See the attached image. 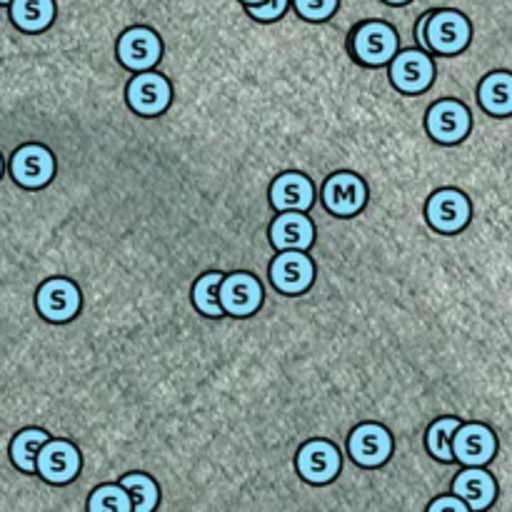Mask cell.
Returning a JSON list of instances; mask_svg holds the SVG:
<instances>
[{
	"instance_id": "cell-1",
	"label": "cell",
	"mask_w": 512,
	"mask_h": 512,
	"mask_svg": "<svg viewBox=\"0 0 512 512\" xmlns=\"http://www.w3.org/2000/svg\"><path fill=\"white\" fill-rule=\"evenodd\" d=\"M470 35H473L470 20L460 10H433L425 25L428 48L440 55H455L465 50Z\"/></svg>"
},
{
	"instance_id": "cell-2",
	"label": "cell",
	"mask_w": 512,
	"mask_h": 512,
	"mask_svg": "<svg viewBox=\"0 0 512 512\" xmlns=\"http://www.w3.org/2000/svg\"><path fill=\"white\" fill-rule=\"evenodd\" d=\"M400 48L398 33L393 25L383 20H370L363 23L353 33V53L363 65H385L395 58Z\"/></svg>"
},
{
	"instance_id": "cell-3",
	"label": "cell",
	"mask_w": 512,
	"mask_h": 512,
	"mask_svg": "<svg viewBox=\"0 0 512 512\" xmlns=\"http://www.w3.org/2000/svg\"><path fill=\"white\" fill-rule=\"evenodd\" d=\"M10 175L23 188H43L55 175V158L45 145H20L10 158Z\"/></svg>"
},
{
	"instance_id": "cell-4",
	"label": "cell",
	"mask_w": 512,
	"mask_h": 512,
	"mask_svg": "<svg viewBox=\"0 0 512 512\" xmlns=\"http://www.w3.org/2000/svg\"><path fill=\"white\" fill-rule=\"evenodd\" d=\"M35 305L38 313L50 323H65V320L75 318L80 310V290L73 280L53 278L45 280L35 293Z\"/></svg>"
},
{
	"instance_id": "cell-5",
	"label": "cell",
	"mask_w": 512,
	"mask_h": 512,
	"mask_svg": "<svg viewBox=\"0 0 512 512\" xmlns=\"http://www.w3.org/2000/svg\"><path fill=\"white\" fill-rule=\"evenodd\" d=\"M425 125H428L430 138L443 145H455L470 133L473 120H470V110L460 100H440L428 110Z\"/></svg>"
},
{
	"instance_id": "cell-6",
	"label": "cell",
	"mask_w": 512,
	"mask_h": 512,
	"mask_svg": "<svg viewBox=\"0 0 512 512\" xmlns=\"http://www.w3.org/2000/svg\"><path fill=\"white\" fill-rule=\"evenodd\" d=\"M425 215L438 233H458L470 223V200L460 190L443 188L430 195Z\"/></svg>"
},
{
	"instance_id": "cell-7",
	"label": "cell",
	"mask_w": 512,
	"mask_h": 512,
	"mask_svg": "<svg viewBox=\"0 0 512 512\" xmlns=\"http://www.w3.org/2000/svg\"><path fill=\"white\" fill-rule=\"evenodd\" d=\"M435 78V65L423 50H403L390 60V80L403 93H423L430 88Z\"/></svg>"
},
{
	"instance_id": "cell-8",
	"label": "cell",
	"mask_w": 512,
	"mask_h": 512,
	"mask_svg": "<svg viewBox=\"0 0 512 512\" xmlns=\"http://www.w3.org/2000/svg\"><path fill=\"white\" fill-rule=\"evenodd\" d=\"M498 453V438L483 423H468L455 430L453 458L463 465H485Z\"/></svg>"
},
{
	"instance_id": "cell-9",
	"label": "cell",
	"mask_w": 512,
	"mask_h": 512,
	"mask_svg": "<svg viewBox=\"0 0 512 512\" xmlns=\"http://www.w3.org/2000/svg\"><path fill=\"white\" fill-rule=\"evenodd\" d=\"M365 200H368V188H365L363 178H358L355 173H335L325 180L323 203L330 213L350 218L363 210Z\"/></svg>"
},
{
	"instance_id": "cell-10",
	"label": "cell",
	"mask_w": 512,
	"mask_h": 512,
	"mask_svg": "<svg viewBox=\"0 0 512 512\" xmlns=\"http://www.w3.org/2000/svg\"><path fill=\"white\" fill-rule=\"evenodd\" d=\"M163 55V43H160L158 33L143 25L125 30L118 40V60L130 70H148Z\"/></svg>"
},
{
	"instance_id": "cell-11",
	"label": "cell",
	"mask_w": 512,
	"mask_h": 512,
	"mask_svg": "<svg viewBox=\"0 0 512 512\" xmlns=\"http://www.w3.org/2000/svg\"><path fill=\"white\" fill-rule=\"evenodd\" d=\"M173 90H170L168 78L150 70H140L128 83V103L135 113L140 115H160L170 105Z\"/></svg>"
},
{
	"instance_id": "cell-12",
	"label": "cell",
	"mask_w": 512,
	"mask_h": 512,
	"mask_svg": "<svg viewBox=\"0 0 512 512\" xmlns=\"http://www.w3.org/2000/svg\"><path fill=\"white\" fill-rule=\"evenodd\" d=\"M295 465L300 478L313 485H325L340 473V453L328 440H310L300 448Z\"/></svg>"
},
{
	"instance_id": "cell-13",
	"label": "cell",
	"mask_w": 512,
	"mask_h": 512,
	"mask_svg": "<svg viewBox=\"0 0 512 512\" xmlns=\"http://www.w3.org/2000/svg\"><path fill=\"white\" fill-rule=\"evenodd\" d=\"M315 278V265L303 250H285L283 255L273 260L270 268V280L280 293L298 295L313 285Z\"/></svg>"
},
{
	"instance_id": "cell-14",
	"label": "cell",
	"mask_w": 512,
	"mask_h": 512,
	"mask_svg": "<svg viewBox=\"0 0 512 512\" xmlns=\"http://www.w3.org/2000/svg\"><path fill=\"white\" fill-rule=\"evenodd\" d=\"M35 470L53 485L70 483L80 473L78 448L65 443V440H48L40 448L38 460H35Z\"/></svg>"
},
{
	"instance_id": "cell-15",
	"label": "cell",
	"mask_w": 512,
	"mask_h": 512,
	"mask_svg": "<svg viewBox=\"0 0 512 512\" xmlns=\"http://www.w3.org/2000/svg\"><path fill=\"white\" fill-rule=\"evenodd\" d=\"M348 450L355 463L363 465V468H375V465H383L390 458L393 438H390V433L383 425L365 423L350 433Z\"/></svg>"
},
{
	"instance_id": "cell-16",
	"label": "cell",
	"mask_w": 512,
	"mask_h": 512,
	"mask_svg": "<svg viewBox=\"0 0 512 512\" xmlns=\"http://www.w3.org/2000/svg\"><path fill=\"white\" fill-rule=\"evenodd\" d=\"M263 303V288L250 273H233L220 283V305L228 315L248 318Z\"/></svg>"
},
{
	"instance_id": "cell-17",
	"label": "cell",
	"mask_w": 512,
	"mask_h": 512,
	"mask_svg": "<svg viewBox=\"0 0 512 512\" xmlns=\"http://www.w3.org/2000/svg\"><path fill=\"white\" fill-rule=\"evenodd\" d=\"M453 493L458 498H463L468 503V508L473 510H485L495 503L498 498V485H495V478L483 470L480 465H468L463 473L455 478Z\"/></svg>"
},
{
	"instance_id": "cell-18",
	"label": "cell",
	"mask_w": 512,
	"mask_h": 512,
	"mask_svg": "<svg viewBox=\"0 0 512 512\" xmlns=\"http://www.w3.org/2000/svg\"><path fill=\"white\" fill-rule=\"evenodd\" d=\"M270 240L280 250H308L315 240V228L300 210H285L270 228Z\"/></svg>"
},
{
	"instance_id": "cell-19",
	"label": "cell",
	"mask_w": 512,
	"mask_h": 512,
	"mask_svg": "<svg viewBox=\"0 0 512 512\" xmlns=\"http://www.w3.org/2000/svg\"><path fill=\"white\" fill-rule=\"evenodd\" d=\"M270 200L278 210H308L315 200V188L308 175L283 173L270 188Z\"/></svg>"
},
{
	"instance_id": "cell-20",
	"label": "cell",
	"mask_w": 512,
	"mask_h": 512,
	"mask_svg": "<svg viewBox=\"0 0 512 512\" xmlns=\"http://www.w3.org/2000/svg\"><path fill=\"white\" fill-rule=\"evenodd\" d=\"M478 100L483 110H488L490 115H498V118L512 115V73H508V70H495L488 78H483Z\"/></svg>"
},
{
	"instance_id": "cell-21",
	"label": "cell",
	"mask_w": 512,
	"mask_h": 512,
	"mask_svg": "<svg viewBox=\"0 0 512 512\" xmlns=\"http://www.w3.org/2000/svg\"><path fill=\"white\" fill-rule=\"evenodd\" d=\"M10 18L25 33H40L55 20L53 0H10Z\"/></svg>"
},
{
	"instance_id": "cell-22",
	"label": "cell",
	"mask_w": 512,
	"mask_h": 512,
	"mask_svg": "<svg viewBox=\"0 0 512 512\" xmlns=\"http://www.w3.org/2000/svg\"><path fill=\"white\" fill-rule=\"evenodd\" d=\"M50 440V435L40 428H25L10 443V458L23 473H35V460H38L40 448Z\"/></svg>"
},
{
	"instance_id": "cell-23",
	"label": "cell",
	"mask_w": 512,
	"mask_h": 512,
	"mask_svg": "<svg viewBox=\"0 0 512 512\" xmlns=\"http://www.w3.org/2000/svg\"><path fill=\"white\" fill-rule=\"evenodd\" d=\"M458 428V418H440L430 425L425 443H428L430 455H433L435 460H440V463H453V435Z\"/></svg>"
},
{
	"instance_id": "cell-24",
	"label": "cell",
	"mask_w": 512,
	"mask_h": 512,
	"mask_svg": "<svg viewBox=\"0 0 512 512\" xmlns=\"http://www.w3.org/2000/svg\"><path fill=\"white\" fill-rule=\"evenodd\" d=\"M223 273H208L203 278H198L193 288V303L208 318H220L225 313L223 305H220V283H223Z\"/></svg>"
},
{
	"instance_id": "cell-25",
	"label": "cell",
	"mask_w": 512,
	"mask_h": 512,
	"mask_svg": "<svg viewBox=\"0 0 512 512\" xmlns=\"http://www.w3.org/2000/svg\"><path fill=\"white\" fill-rule=\"evenodd\" d=\"M120 485L128 490L135 512L155 510V505H158V485H155V480H150L143 473H130L120 480Z\"/></svg>"
},
{
	"instance_id": "cell-26",
	"label": "cell",
	"mask_w": 512,
	"mask_h": 512,
	"mask_svg": "<svg viewBox=\"0 0 512 512\" xmlns=\"http://www.w3.org/2000/svg\"><path fill=\"white\" fill-rule=\"evenodd\" d=\"M90 512H130L133 503L123 485H103L88 500Z\"/></svg>"
},
{
	"instance_id": "cell-27",
	"label": "cell",
	"mask_w": 512,
	"mask_h": 512,
	"mask_svg": "<svg viewBox=\"0 0 512 512\" xmlns=\"http://www.w3.org/2000/svg\"><path fill=\"white\" fill-rule=\"evenodd\" d=\"M295 10L305 20L318 23V20H328L338 10V0H295Z\"/></svg>"
},
{
	"instance_id": "cell-28",
	"label": "cell",
	"mask_w": 512,
	"mask_h": 512,
	"mask_svg": "<svg viewBox=\"0 0 512 512\" xmlns=\"http://www.w3.org/2000/svg\"><path fill=\"white\" fill-rule=\"evenodd\" d=\"M288 5L290 0H265L260 5H248V15L260 23H270V20H278L288 10Z\"/></svg>"
},
{
	"instance_id": "cell-29",
	"label": "cell",
	"mask_w": 512,
	"mask_h": 512,
	"mask_svg": "<svg viewBox=\"0 0 512 512\" xmlns=\"http://www.w3.org/2000/svg\"><path fill=\"white\" fill-rule=\"evenodd\" d=\"M430 512H438V510H458V512H465L470 510L468 503H465L463 498H458V495H448V498H438L433 500V505L428 508Z\"/></svg>"
},
{
	"instance_id": "cell-30",
	"label": "cell",
	"mask_w": 512,
	"mask_h": 512,
	"mask_svg": "<svg viewBox=\"0 0 512 512\" xmlns=\"http://www.w3.org/2000/svg\"><path fill=\"white\" fill-rule=\"evenodd\" d=\"M428 18H430V13H425L423 18L418 20V25H415V35H418V43L425 45V48H428V40H425V25H428Z\"/></svg>"
},
{
	"instance_id": "cell-31",
	"label": "cell",
	"mask_w": 512,
	"mask_h": 512,
	"mask_svg": "<svg viewBox=\"0 0 512 512\" xmlns=\"http://www.w3.org/2000/svg\"><path fill=\"white\" fill-rule=\"evenodd\" d=\"M385 3H388V5H405V3H410V0H385Z\"/></svg>"
},
{
	"instance_id": "cell-32",
	"label": "cell",
	"mask_w": 512,
	"mask_h": 512,
	"mask_svg": "<svg viewBox=\"0 0 512 512\" xmlns=\"http://www.w3.org/2000/svg\"><path fill=\"white\" fill-rule=\"evenodd\" d=\"M240 3H245V5H260V3H265V0H240Z\"/></svg>"
},
{
	"instance_id": "cell-33",
	"label": "cell",
	"mask_w": 512,
	"mask_h": 512,
	"mask_svg": "<svg viewBox=\"0 0 512 512\" xmlns=\"http://www.w3.org/2000/svg\"><path fill=\"white\" fill-rule=\"evenodd\" d=\"M0 175H3V158H0Z\"/></svg>"
},
{
	"instance_id": "cell-34",
	"label": "cell",
	"mask_w": 512,
	"mask_h": 512,
	"mask_svg": "<svg viewBox=\"0 0 512 512\" xmlns=\"http://www.w3.org/2000/svg\"><path fill=\"white\" fill-rule=\"evenodd\" d=\"M0 5H10V0H0Z\"/></svg>"
}]
</instances>
